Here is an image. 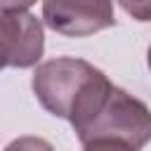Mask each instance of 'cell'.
<instances>
[{
  "instance_id": "cell-6",
  "label": "cell",
  "mask_w": 151,
  "mask_h": 151,
  "mask_svg": "<svg viewBox=\"0 0 151 151\" xmlns=\"http://www.w3.org/2000/svg\"><path fill=\"white\" fill-rule=\"evenodd\" d=\"M120 7L137 21H151V2H120Z\"/></svg>"
},
{
  "instance_id": "cell-5",
  "label": "cell",
  "mask_w": 151,
  "mask_h": 151,
  "mask_svg": "<svg viewBox=\"0 0 151 151\" xmlns=\"http://www.w3.org/2000/svg\"><path fill=\"white\" fill-rule=\"evenodd\" d=\"M5 151H54V146H52L47 139H42V137H31V134H26V137L12 139V142L5 146Z\"/></svg>"
},
{
  "instance_id": "cell-9",
  "label": "cell",
  "mask_w": 151,
  "mask_h": 151,
  "mask_svg": "<svg viewBox=\"0 0 151 151\" xmlns=\"http://www.w3.org/2000/svg\"><path fill=\"white\" fill-rule=\"evenodd\" d=\"M146 61H149V71H151V47H149V52H146Z\"/></svg>"
},
{
  "instance_id": "cell-3",
  "label": "cell",
  "mask_w": 151,
  "mask_h": 151,
  "mask_svg": "<svg viewBox=\"0 0 151 151\" xmlns=\"http://www.w3.org/2000/svg\"><path fill=\"white\" fill-rule=\"evenodd\" d=\"M0 47L7 54V66L31 68L40 61L45 33L31 2H0Z\"/></svg>"
},
{
  "instance_id": "cell-1",
  "label": "cell",
  "mask_w": 151,
  "mask_h": 151,
  "mask_svg": "<svg viewBox=\"0 0 151 151\" xmlns=\"http://www.w3.org/2000/svg\"><path fill=\"white\" fill-rule=\"evenodd\" d=\"M68 123L83 146L92 142H120L139 151L151 142V109L123 87H116L106 76L83 92Z\"/></svg>"
},
{
  "instance_id": "cell-8",
  "label": "cell",
  "mask_w": 151,
  "mask_h": 151,
  "mask_svg": "<svg viewBox=\"0 0 151 151\" xmlns=\"http://www.w3.org/2000/svg\"><path fill=\"white\" fill-rule=\"evenodd\" d=\"M5 66H7V54H5V50L0 47V71H2Z\"/></svg>"
},
{
  "instance_id": "cell-2",
  "label": "cell",
  "mask_w": 151,
  "mask_h": 151,
  "mask_svg": "<svg viewBox=\"0 0 151 151\" xmlns=\"http://www.w3.org/2000/svg\"><path fill=\"white\" fill-rule=\"evenodd\" d=\"M101 76L104 71L94 68L85 59L57 57L35 68L31 85L33 94L38 97L45 111H50L57 118H68L83 92Z\"/></svg>"
},
{
  "instance_id": "cell-4",
  "label": "cell",
  "mask_w": 151,
  "mask_h": 151,
  "mask_svg": "<svg viewBox=\"0 0 151 151\" xmlns=\"http://www.w3.org/2000/svg\"><path fill=\"white\" fill-rule=\"evenodd\" d=\"M42 21L54 33H61L68 38H85L104 28H111L116 24L113 5L109 0H94V2L50 0V2H42Z\"/></svg>"
},
{
  "instance_id": "cell-7",
  "label": "cell",
  "mask_w": 151,
  "mask_h": 151,
  "mask_svg": "<svg viewBox=\"0 0 151 151\" xmlns=\"http://www.w3.org/2000/svg\"><path fill=\"white\" fill-rule=\"evenodd\" d=\"M83 151H132V149L120 142H92V144H85Z\"/></svg>"
}]
</instances>
